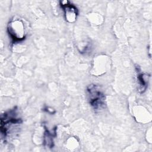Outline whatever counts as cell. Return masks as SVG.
<instances>
[{
    "label": "cell",
    "instance_id": "3957f363",
    "mask_svg": "<svg viewBox=\"0 0 152 152\" xmlns=\"http://www.w3.org/2000/svg\"><path fill=\"white\" fill-rule=\"evenodd\" d=\"M22 123L21 118H17L15 109H12L1 115V132L4 138L10 134L14 127Z\"/></svg>",
    "mask_w": 152,
    "mask_h": 152
},
{
    "label": "cell",
    "instance_id": "5b68a950",
    "mask_svg": "<svg viewBox=\"0 0 152 152\" xmlns=\"http://www.w3.org/2000/svg\"><path fill=\"white\" fill-rule=\"evenodd\" d=\"M136 71L137 72V80L139 84V91L141 93H144L147 88V84L148 82V76L146 74L140 72V69L138 66H135Z\"/></svg>",
    "mask_w": 152,
    "mask_h": 152
},
{
    "label": "cell",
    "instance_id": "7a4b0ae2",
    "mask_svg": "<svg viewBox=\"0 0 152 152\" xmlns=\"http://www.w3.org/2000/svg\"><path fill=\"white\" fill-rule=\"evenodd\" d=\"M89 103L95 111L103 109L105 106V96L100 87L96 84H90L87 87Z\"/></svg>",
    "mask_w": 152,
    "mask_h": 152
},
{
    "label": "cell",
    "instance_id": "8992f818",
    "mask_svg": "<svg viewBox=\"0 0 152 152\" xmlns=\"http://www.w3.org/2000/svg\"><path fill=\"white\" fill-rule=\"evenodd\" d=\"M44 144L49 148H52L53 146V135L46 128H45L44 133Z\"/></svg>",
    "mask_w": 152,
    "mask_h": 152
},
{
    "label": "cell",
    "instance_id": "277c9868",
    "mask_svg": "<svg viewBox=\"0 0 152 152\" xmlns=\"http://www.w3.org/2000/svg\"><path fill=\"white\" fill-rule=\"evenodd\" d=\"M60 6L63 9L64 17L66 21L69 23H72L77 20L78 14L77 8L68 1H61Z\"/></svg>",
    "mask_w": 152,
    "mask_h": 152
},
{
    "label": "cell",
    "instance_id": "6da1fadb",
    "mask_svg": "<svg viewBox=\"0 0 152 152\" xmlns=\"http://www.w3.org/2000/svg\"><path fill=\"white\" fill-rule=\"evenodd\" d=\"M7 32L14 43L24 40L27 36V28L24 21L19 18L11 19L7 24Z\"/></svg>",
    "mask_w": 152,
    "mask_h": 152
}]
</instances>
